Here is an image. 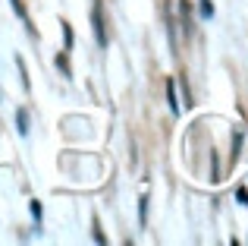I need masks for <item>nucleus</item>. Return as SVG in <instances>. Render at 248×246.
<instances>
[{"instance_id": "nucleus-1", "label": "nucleus", "mask_w": 248, "mask_h": 246, "mask_svg": "<svg viewBox=\"0 0 248 246\" xmlns=\"http://www.w3.org/2000/svg\"><path fill=\"white\" fill-rule=\"evenodd\" d=\"M91 32H94V38H97V44L101 48H107V25H104V3L101 0H91Z\"/></svg>"}, {"instance_id": "nucleus-2", "label": "nucleus", "mask_w": 248, "mask_h": 246, "mask_svg": "<svg viewBox=\"0 0 248 246\" xmlns=\"http://www.w3.org/2000/svg\"><path fill=\"white\" fill-rule=\"evenodd\" d=\"M179 16H182V35H192V3L188 0H179Z\"/></svg>"}, {"instance_id": "nucleus-3", "label": "nucleus", "mask_w": 248, "mask_h": 246, "mask_svg": "<svg viewBox=\"0 0 248 246\" xmlns=\"http://www.w3.org/2000/svg\"><path fill=\"white\" fill-rule=\"evenodd\" d=\"M13 10H16V16H19V19H22V22H25V29H29L31 35H35V29H31V19H29V13H25L22 0H13Z\"/></svg>"}, {"instance_id": "nucleus-4", "label": "nucleus", "mask_w": 248, "mask_h": 246, "mask_svg": "<svg viewBox=\"0 0 248 246\" xmlns=\"http://www.w3.org/2000/svg\"><path fill=\"white\" fill-rule=\"evenodd\" d=\"M167 101H170V111H179V105H176V79H167Z\"/></svg>"}, {"instance_id": "nucleus-5", "label": "nucleus", "mask_w": 248, "mask_h": 246, "mask_svg": "<svg viewBox=\"0 0 248 246\" xmlns=\"http://www.w3.org/2000/svg\"><path fill=\"white\" fill-rule=\"evenodd\" d=\"M16 126H19V133H22V136L29 133V111H25V107L16 114Z\"/></svg>"}, {"instance_id": "nucleus-6", "label": "nucleus", "mask_w": 248, "mask_h": 246, "mask_svg": "<svg viewBox=\"0 0 248 246\" xmlns=\"http://www.w3.org/2000/svg\"><path fill=\"white\" fill-rule=\"evenodd\" d=\"M57 67H60L63 76H69V60H66V54H57Z\"/></svg>"}, {"instance_id": "nucleus-7", "label": "nucleus", "mask_w": 248, "mask_h": 246, "mask_svg": "<svg viewBox=\"0 0 248 246\" xmlns=\"http://www.w3.org/2000/svg\"><path fill=\"white\" fill-rule=\"evenodd\" d=\"M63 38H66V48H73V29H69V22H63Z\"/></svg>"}, {"instance_id": "nucleus-8", "label": "nucleus", "mask_w": 248, "mask_h": 246, "mask_svg": "<svg viewBox=\"0 0 248 246\" xmlns=\"http://www.w3.org/2000/svg\"><path fill=\"white\" fill-rule=\"evenodd\" d=\"M201 13H204V16H207V19H211V16H214V3H211V0H201Z\"/></svg>"}, {"instance_id": "nucleus-9", "label": "nucleus", "mask_w": 248, "mask_h": 246, "mask_svg": "<svg viewBox=\"0 0 248 246\" xmlns=\"http://www.w3.org/2000/svg\"><path fill=\"white\" fill-rule=\"evenodd\" d=\"M236 199H239L242 205H248V190H245V186H242V190H236Z\"/></svg>"}, {"instance_id": "nucleus-10", "label": "nucleus", "mask_w": 248, "mask_h": 246, "mask_svg": "<svg viewBox=\"0 0 248 246\" xmlns=\"http://www.w3.org/2000/svg\"><path fill=\"white\" fill-rule=\"evenodd\" d=\"M148 218V196H141V221Z\"/></svg>"}]
</instances>
